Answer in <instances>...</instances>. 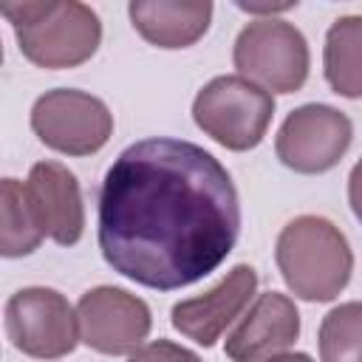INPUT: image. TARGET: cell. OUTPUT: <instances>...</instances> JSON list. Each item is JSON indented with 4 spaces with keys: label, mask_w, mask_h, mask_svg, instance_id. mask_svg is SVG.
Returning a JSON list of instances; mask_svg holds the SVG:
<instances>
[{
    "label": "cell",
    "mask_w": 362,
    "mask_h": 362,
    "mask_svg": "<svg viewBox=\"0 0 362 362\" xmlns=\"http://www.w3.org/2000/svg\"><path fill=\"white\" fill-rule=\"evenodd\" d=\"M348 204H351V212L356 215V221L362 223V158L354 164V170L348 175Z\"/></svg>",
    "instance_id": "obj_18"
},
{
    "label": "cell",
    "mask_w": 362,
    "mask_h": 362,
    "mask_svg": "<svg viewBox=\"0 0 362 362\" xmlns=\"http://www.w3.org/2000/svg\"><path fill=\"white\" fill-rule=\"evenodd\" d=\"M300 337V311L291 297L263 291L226 334L223 351L232 362H266L286 354Z\"/></svg>",
    "instance_id": "obj_11"
},
{
    "label": "cell",
    "mask_w": 362,
    "mask_h": 362,
    "mask_svg": "<svg viewBox=\"0 0 362 362\" xmlns=\"http://www.w3.org/2000/svg\"><path fill=\"white\" fill-rule=\"evenodd\" d=\"M0 255L3 257H25L42 243V229L31 209L25 184L17 178H3L0 184Z\"/></svg>",
    "instance_id": "obj_15"
},
{
    "label": "cell",
    "mask_w": 362,
    "mask_h": 362,
    "mask_svg": "<svg viewBox=\"0 0 362 362\" xmlns=\"http://www.w3.org/2000/svg\"><path fill=\"white\" fill-rule=\"evenodd\" d=\"M322 71L337 96L362 99V14H345L328 25Z\"/></svg>",
    "instance_id": "obj_14"
},
{
    "label": "cell",
    "mask_w": 362,
    "mask_h": 362,
    "mask_svg": "<svg viewBox=\"0 0 362 362\" xmlns=\"http://www.w3.org/2000/svg\"><path fill=\"white\" fill-rule=\"evenodd\" d=\"M127 362H204L195 351L170 342V339H153L147 345H141L136 354H130Z\"/></svg>",
    "instance_id": "obj_17"
},
{
    "label": "cell",
    "mask_w": 362,
    "mask_h": 362,
    "mask_svg": "<svg viewBox=\"0 0 362 362\" xmlns=\"http://www.w3.org/2000/svg\"><path fill=\"white\" fill-rule=\"evenodd\" d=\"M354 141L351 119L331 105H300L294 107L274 139L280 164L300 175H320L334 170Z\"/></svg>",
    "instance_id": "obj_8"
},
{
    "label": "cell",
    "mask_w": 362,
    "mask_h": 362,
    "mask_svg": "<svg viewBox=\"0 0 362 362\" xmlns=\"http://www.w3.org/2000/svg\"><path fill=\"white\" fill-rule=\"evenodd\" d=\"M6 337L31 359H62L79 342V320L57 288L28 286L6 303Z\"/></svg>",
    "instance_id": "obj_6"
},
{
    "label": "cell",
    "mask_w": 362,
    "mask_h": 362,
    "mask_svg": "<svg viewBox=\"0 0 362 362\" xmlns=\"http://www.w3.org/2000/svg\"><path fill=\"white\" fill-rule=\"evenodd\" d=\"M266 362H314V359L308 354H303V351H294V354H277V356H272Z\"/></svg>",
    "instance_id": "obj_19"
},
{
    "label": "cell",
    "mask_w": 362,
    "mask_h": 362,
    "mask_svg": "<svg viewBox=\"0 0 362 362\" xmlns=\"http://www.w3.org/2000/svg\"><path fill=\"white\" fill-rule=\"evenodd\" d=\"M76 320L79 339L107 356L136 354L153 328L147 303L116 286H96L85 291L76 303Z\"/></svg>",
    "instance_id": "obj_9"
},
{
    "label": "cell",
    "mask_w": 362,
    "mask_h": 362,
    "mask_svg": "<svg viewBox=\"0 0 362 362\" xmlns=\"http://www.w3.org/2000/svg\"><path fill=\"white\" fill-rule=\"evenodd\" d=\"M255 288L257 272L249 263H238L209 291L175 303L170 311V322L181 337L192 339L195 345L212 348L223 337V331L249 308Z\"/></svg>",
    "instance_id": "obj_10"
},
{
    "label": "cell",
    "mask_w": 362,
    "mask_h": 362,
    "mask_svg": "<svg viewBox=\"0 0 362 362\" xmlns=\"http://www.w3.org/2000/svg\"><path fill=\"white\" fill-rule=\"evenodd\" d=\"M31 130L45 147L57 153L90 156L110 141L113 113L93 93L76 88H54L34 102Z\"/></svg>",
    "instance_id": "obj_7"
},
{
    "label": "cell",
    "mask_w": 362,
    "mask_h": 362,
    "mask_svg": "<svg viewBox=\"0 0 362 362\" xmlns=\"http://www.w3.org/2000/svg\"><path fill=\"white\" fill-rule=\"evenodd\" d=\"M232 62L240 76L269 93H294L305 85L311 54L303 31L280 17L246 23L235 40Z\"/></svg>",
    "instance_id": "obj_5"
},
{
    "label": "cell",
    "mask_w": 362,
    "mask_h": 362,
    "mask_svg": "<svg viewBox=\"0 0 362 362\" xmlns=\"http://www.w3.org/2000/svg\"><path fill=\"white\" fill-rule=\"evenodd\" d=\"M322 362H362V300L339 303L320 322Z\"/></svg>",
    "instance_id": "obj_16"
},
{
    "label": "cell",
    "mask_w": 362,
    "mask_h": 362,
    "mask_svg": "<svg viewBox=\"0 0 362 362\" xmlns=\"http://www.w3.org/2000/svg\"><path fill=\"white\" fill-rule=\"evenodd\" d=\"M240 235L229 170L184 139H141L119 153L99 189V249L122 277L175 291L215 272Z\"/></svg>",
    "instance_id": "obj_1"
},
{
    "label": "cell",
    "mask_w": 362,
    "mask_h": 362,
    "mask_svg": "<svg viewBox=\"0 0 362 362\" xmlns=\"http://www.w3.org/2000/svg\"><path fill=\"white\" fill-rule=\"evenodd\" d=\"M133 28L156 48H189L212 23L209 0H133L127 6Z\"/></svg>",
    "instance_id": "obj_13"
},
{
    "label": "cell",
    "mask_w": 362,
    "mask_h": 362,
    "mask_svg": "<svg viewBox=\"0 0 362 362\" xmlns=\"http://www.w3.org/2000/svg\"><path fill=\"white\" fill-rule=\"evenodd\" d=\"M274 96L240 74L209 79L192 99V119L226 150L246 153L257 147L272 124Z\"/></svg>",
    "instance_id": "obj_4"
},
{
    "label": "cell",
    "mask_w": 362,
    "mask_h": 362,
    "mask_svg": "<svg viewBox=\"0 0 362 362\" xmlns=\"http://www.w3.org/2000/svg\"><path fill=\"white\" fill-rule=\"evenodd\" d=\"M274 260L288 291L308 303H331L348 286L354 252L339 226L320 215H297L274 243Z\"/></svg>",
    "instance_id": "obj_3"
},
{
    "label": "cell",
    "mask_w": 362,
    "mask_h": 362,
    "mask_svg": "<svg viewBox=\"0 0 362 362\" xmlns=\"http://www.w3.org/2000/svg\"><path fill=\"white\" fill-rule=\"evenodd\" d=\"M0 14L11 23L20 54L37 68H76L88 62L102 42L99 14L76 0L3 3Z\"/></svg>",
    "instance_id": "obj_2"
},
{
    "label": "cell",
    "mask_w": 362,
    "mask_h": 362,
    "mask_svg": "<svg viewBox=\"0 0 362 362\" xmlns=\"http://www.w3.org/2000/svg\"><path fill=\"white\" fill-rule=\"evenodd\" d=\"M25 192L45 238L59 246L79 243L85 232V204L76 175L59 161H37L28 170Z\"/></svg>",
    "instance_id": "obj_12"
}]
</instances>
